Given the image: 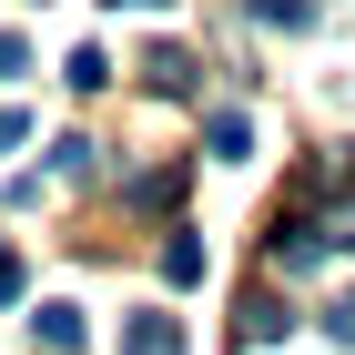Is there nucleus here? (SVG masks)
Instances as JSON below:
<instances>
[{
  "label": "nucleus",
  "instance_id": "5",
  "mask_svg": "<svg viewBox=\"0 0 355 355\" xmlns=\"http://www.w3.org/2000/svg\"><path fill=\"white\" fill-rule=\"evenodd\" d=\"M31 335H41L51 355H71V345H82V304H41V315H31Z\"/></svg>",
  "mask_w": 355,
  "mask_h": 355
},
{
  "label": "nucleus",
  "instance_id": "1",
  "mask_svg": "<svg viewBox=\"0 0 355 355\" xmlns=\"http://www.w3.org/2000/svg\"><path fill=\"white\" fill-rule=\"evenodd\" d=\"M142 82L163 92V102H193V82H203V61H193L183 41H153V51H142Z\"/></svg>",
  "mask_w": 355,
  "mask_h": 355
},
{
  "label": "nucleus",
  "instance_id": "10",
  "mask_svg": "<svg viewBox=\"0 0 355 355\" xmlns=\"http://www.w3.org/2000/svg\"><path fill=\"white\" fill-rule=\"evenodd\" d=\"M21 71H31V41H21V31H0V92L21 82Z\"/></svg>",
  "mask_w": 355,
  "mask_h": 355
},
{
  "label": "nucleus",
  "instance_id": "2",
  "mask_svg": "<svg viewBox=\"0 0 355 355\" xmlns=\"http://www.w3.org/2000/svg\"><path fill=\"white\" fill-rule=\"evenodd\" d=\"M203 153L214 163H254V112H203Z\"/></svg>",
  "mask_w": 355,
  "mask_h": 355
},
{
  "label": "nucleus",
  "instance_id": "9",
  "mask_svg": "<svg viewBox=\"0 0 355 355\" xmlns=\"http://www.w3.org/2000/svg\"><path fill=\"white\" fill-rule=\"evenodd\" d=\"M61 82H71V92H102V82H112V61H102V51H92V41H82V51L61 61Z\"/></svg>",
  "mask_w": 355,
  "mask_h": 355
},
{
  "label": "nucleus",
  "instance_id": "8",
  "mask_svg": "<svg viewBox=\"0 0 355 355\" xmlns=\"http://www.w3.org/2000/svg\"><path fill=\"white\" fill-rule=\"evenodd\" d=\"M92 173H102V153H92L82 132H71V142H51V183H92Z\"/></svg>",
  "mask_w": 355,
  "mask_h": 355
},
{
  "label": "nucleus",
  "instance_id": "4",
  "mask_svg": "<svg viewBox=\"0 0 355 355\" xmlns=\"http://www.w3.org/2000/svg\"><path fill=\"white\" fill-rule=\"evenodd\" d=\"M122 355H183V325L173 315H132L122 325Z\"/></svg>",
  "mask_w": 355,
  "mask_h": 355
},
{
  "label": "nucleus",
  "instance_id": "7",
  "mask_svg": "<svg viewBox=\"0 0 355 355\" xmlns=\"http://www.w3.org/2000/svg\"><path fill=\"white\" fill-rule=\"evenodd\" d=\"M244 21H264V31H315V0H244Z\"/></svg>",
  "mask_w": 355,
  "mask_h": 355
},
{
  "label": "nucleus",
  "instance_id": "3",
  "mask_svg": "<svg viewBox=\"0 0 355 355\" xmlns=\"http://www.w3.org/2000/svg\"><path fill=\"white\" fill-rule=\"evenodd\" d=\"M315 254H325V234H315V223H274V274H315Z\"/></svg>",
  "mask_w": 355,
  "mask_h": 355
},
{
  "label": "nucleus",
  "instance_id": "14",
  "mask_svg": "<svg viewBox=\"0 0 355 355\" xmlns=\"http://www.w3.org/2000/svg\"><path fill=\"white\" fill-rule=\"evenodd\" d=\"M112 10H153V0H112Z\"/></svg>",
  "mask_w": 355,
  "mask_h": 355
},
{
  "label": "nucleus",
  "instance_id": "12",
  "mask_svg": "<svg viewBox=\"0 0 355 355\" xmlns=\"http://www.w3.org/2000/svg\"><path fill=\"white\" fill-rule=\"evenodd\" d=\"M325 335H335V345H355V295H335V304H325Z\"/></svg>",
  "mask_w": 355,
  "mask_h": 355
},
{
  "label": "nucleus",
  "instance_id": "6",
  "mask_svg": "<svg viewBox=\"0 0 355 355\" xmlns=\"http://www.w3.org/2000/svg\"><path fill=\"white\" fill-rule=\"evenodd\" d=\"M163 274H173V284H203V234H193V223H173V244H163Z\"/></svg>",
  "mask_w": 355,
  "mask_h": 355
},
{
  "label": "nucleus",
  "instance_id": "13",
  "mask_svg": "<svg viewBox=\"0 0 355 355\" xmlns=\"http://www.w3.org/2000/svg\"><path fill=\"white\" fill-rule=\"evenodd\" d=\"M21 284H31V274H21V254L0 244V304H21Z\"/></svg>",
  "mask_w": 355,
  "mask_h": 355
},
{
  "label": "nucleus",
  "instance_id": "11",
  "mask_svg": "<svg viewBox=\"0 0 355 355\" xmlns=\"http://www.w3.org/2000/svg\"><path fill=\"white\" fill-rule=\"evenodd\" d=\"M21 142H31V112H21V102H0V153H21Z\"/></svg>",
  "mask_w": 355,
  "mask_h": 355
}]
</instances>
